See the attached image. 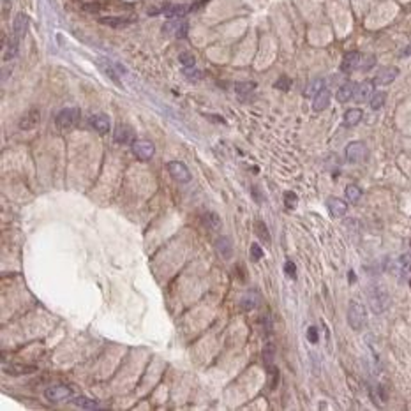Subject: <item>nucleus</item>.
I'll use <instances>...</instances> for the list:
<instances>
[{
  "label": "nucleus",
  "instance_id": "1",
  "mask_svg": "<svg viewBox=\"0 0 411 411\" xmlns=\"http://www.w3.org/2000/svg\"><path fill=\"white\" fill-rule=\"evenodd\" d=\"M367 298H369V305L376 314L383 313L387 307H388V295L385 291L383 286H378V284H372L367 290Z\"/></svg>",
  "mask_w": 411,
  "mask_h": 411
},
{
  "label": "nucleus",
  "instance_id": "2",
  "mask_svg": "<svg viewBox=\"0 0 411 411\" xmlns=\"http://www.w3.org/2000/svg\"><path fill=\"white\" fill-rule=\"evenodd\" d=\"M81 119V111L78 108H64L62 111H58L57 119H55V124L58 129L67 131V129H73L78 125Z\"/></svg>",
  "mask_w": 411,
  "mask_h": 411
},
{
  "label": "nucleus",
  "instance_id": "3",
  "mask_svg": "<svg viewBox=\"0 0 411 411\" xmlns=\"http://www.w3.org/2000/svg\"><path fill=\"white\" fill-rule=\"evenodd\" d=\"M348 323L353 330H362L365 325V307L360 302H351L348 307Z\"/></svg>",
  "mask_w": 411,
  "mask_h": 411
},
{
  "label": "nucleus",
  "instance_id": "4",
  "mask_svg": "<svg viewBox=\"0 0 411 411\" xmlns=\"http://www.w3.org/2000/svg\"><path fill=\"white\" fill-rule=\"evenodd\" d=\"M133 154L134 157H138L140 161H150L155 154V146L152 142L148 140H138V142H133Z\"/></svg>",
  "mask_w": 411,
  "mask_h": 411
},
{
  "label": "nucleus",
  "instance_id": "5",
  "mask_svg": "<svg viewBox=\"0 0 411 411\" xmlns=\"http://www.w3.org/2000/svg\"><path fill=\"white\" fill-rule=\"evenodd\" d=\"M346 157L349 163H362L367 157V146L363 142H351L346 146Z\"/></svg>",
  "mask_w": 411,
  "mask_h": 411
},
{
  "label": "nucleus",
  "instance_id": "6",
  "mask_svg": "<svg viewBox=\"0 0 411 411\" xmlns=\"http://www.w3.org/2000/svg\"><path fill=\"white\" fill-rule=\"evenodd\" d=\"M168 171L173 177V180L180 182V184H187L191 180V171L187 169V166L180 161H171L168 163Z\"/></svg>",
  "mask_w": 411,
  "mask_h": 411
},
{
  "label": "nucleus",
  "instance_id": "7",
  "mask_svg": "<svg viewBox=\"0 0 411 411\" xmlns=\"http://www.w3.org/2000/svg\"><path fill=\"white\" fill-rule=\"evenodd\" d=\"M45 397L48 399L49 402H60V401H66V399H71L73 390L69 388V387H66V385H57V387H49V388H46Z\"/></svg>",
  "mask_w": 411,
  "mask_h": 411
},
{
  "label": "nucleus",
  "instance_id": "8",
  "mask_svg": "<svg viewBox=\"0 0 411 411\" xmlns=\"http://www.w3.org/2000/svg\"><path fill=\"white\" fill-rule=\"evenodd\" d=\"M399 76V69L397 67H381L380 71H378V74L374 76V80H372V83L374 85H380V87H383V85H390L395 78Z\"/></svg>",
  "mask_w": 411,
  "mask_h": 411
},
{
  "label": "nucleus",
  "instance_id": "9",
  "mask_svg": "<svg viewBox=\"0 0 411 411\" xmlns=\"http://www.w3.org/2000/svg\"><path fill=\"white\" fill-rule=\"evenodd\" d=\"M41 120V111L37 110V108H32V110H28L25 115L20 119V129L22 131H30V129H34L37 124H39Z\"/></svg>",
  "mask_w": 411,
  "mask_h": 411
},
{
  "label": "nucleus",
  "instance_id": "10",
  "mask_svg": "<svg viewBox=\"0 0 411 411\" xmlns=\"http://www.w3.org/2000/svg\"><path fill=\"white\" fill-rule=\"evenodd\" d=\"M360 60H362V55L358 53V51H349V53L344 55V58H342V64H340V71L342 73H353L355 69H358L360 67Z\"/></svg>",
  "mask_w": 411,
  "mask_h": 411
},
{
  "label": "nucleus",
  "instance_id": "11",
  "mask_svg": "<svg viewBox=\"0 0 411 411\" xmlns=\"http://www.w3.org/2000/svg\"><path fill=\"white\" fill-rule=\"evenodd\" d=\"M216 251L222 260H231L233 256V242L230 237H219L216 240Z\"/></svg>",
  "mask_w": 411,
  "mask_h": 411
},
{
  "label": "nucleus",
  "instance_id": "12",
  "mask_svg": "<svg viewBox=\"0 0 411 411\" xmlns=\"http://www.w3.org/2000/svg\"><path fill=\"white\" fill-rule=\"evenodd\" d=\"M163 32H164V34H169V36L186 37V34H187V23L186 22H180V18L173 20V22L164 23Z\"/></svg>",
  "mask_w": 411,
  "mask_h": 411
},
{
  "label": "nucleus",
  "instance_id": "13",
  "mask_svg": "<svg viewBox=\"0 0 411 411\" xmlns=\"http://www.w3.org/2000/svg\"><path fill=\"white\" fill-rule=\"evenodd\" d=\"M97 66L101 67V71L104 73V74L110 76L111 80L117 81V83H119V76H117V73H125L124 67H120L119 64L110 62V60H104V58H99V60H97Z\"/></svg>",
  "mask_w": 411,
  "mask_h": 411
},
{
  "label": "nucleus",
  "instance_id": "14",
  "mask_svg": "<svg viewBox=\"0 0 411 411\" xmlns=\"http://www.w3.org/2000/svg\"><path fill=\"white\" fill-rule=\"evenodd\" d=\"M187 13H189V7L186 4H168L163 7V14L166 18H171V20L184 18Z\"/></svg>",
  "mask_w": 411,
  "mask_h": 411
},
{
  "label": "nucleus",
  "instance_id": "15",
  "mask_svg": "<svg viewBox=\"0 0 411 411\" xmlns=\"http://www.w3.org/2000/svg\"><path fill=\"white\" fill-rule=\"evenodd\" d=\"M27 30H28L27 14H23V13L16 14V18H14V22H13V36L18 37V39L22 41L23 37H25V34H27Z\"/></svg>",
  "mask_w": 411,
  "mask_h": 411
},
{
  "label": "nucleus",
  "instance_id": "16",
  "mask_svg": "<svg viewBox=\"0 0 411 411\" xmlns=\"http://www.w3.org/2000/svg\"><path fill=\"white\" fill-rule=\"evenodd\" d=\"M327 207L328 212L334 217H344L346 212H348V203H344L340 198H334V196L327 199Z\"/></svg>",
  "mask_w": 411,
  "mask_h": 411
},
{
  "label": "nucleus",
  "instance_id": "17",
  "mask_svg": "<svg viewBox=\"0 0 411 411\" xmlns=\"http://www.w3.org/2000/svg\"><path fill=\"white\" fill-rule=\"evenodd\" d=\"M90 125H92L99 134H108L110 133V119L104 113H97V115L90 117Z\"/></svg>",
  "mask_w": 411,
  "mask_h": 411
},
{
  "label": "nucleus",
  "instance_id": "18",
  "mask_svg": "<svg viewBox=\"0 0 411 411\" xmlns=\"http://www.w3.org/2000/svg\"><path fill=\"white\" fill-rule=\"evenodd\" d=\"M113 140L117 143H120V145H127L133 140V129L129 127V125H122V124L117 125L115 133H113Z\"/></svg>",
  "mask_w": 411,
  "mask_h": 411
},
{
  "label": "nucleus",
  "instance_id": "19",
  "mask_svg": "<svg viewBox=\"0 0 411 411\" xmlns=\"http://www.w3.org/2000/svg\"><path fill=\"white\" fill-rule=\"evenodd\" d=\"M330 90H327V89H323V90H319L316 96H314V99H313V108H314V111H323V110H327L328 108V104H330Z\"/></svg>",
  "mask_w": 411,
  "mask_h": 411
},
{
  "label": "nucleus",
  "instance_id": "20",
  "mask_svg": "<svg viewBox=\"0 0 411 411\" xmlns=\"http://www.w3.org/2000/svg\"><path fill=\"white\" fill-rule=\"evenodd\" d=\"M355 92H357V85L348 81V83L340 85L339 90H337V101L339 102H348L349 99L355 97Z\"/></svg>",
  "mask_w": 411,
  "mask_h": 411
},
{
  "label": "nucleus",
  "instance_id": "21",
  "mask_svg": "<svg viewBox=\"0 0 411 411\" xmlns=\"http://www.w3.org/2000/svg\"><path fill=\"white\" fill-rule=\"evenodd\" d=\"M372 87H374V83L372 81H363V83L357 85V92H355V99L357 101H367V99L372 96Z\"/></svg>",
  "mask_w": 411,
  "mask_h": 411
},
{
  "label": "nucleus",
  "instance_id": "22",
  "mask_svg": "<svg viewBox=\"0 0 411 411\" xmlns=\"http://www.w3.org/2000/svg\"><path fill=\"white\" fill-rule=\"evenodd\" d=\"M363 113L362 110H358V108H351V110H348L344 113V125H348V127H353V125H357L360 120H362Z\"/></svg>",
  "mask_w": 411,
  "mask_h": 411
},
{
  "label": "nucleus",
  "instance_id": "23",
  "mask_svg": "<svg viewBox=\"0 0 411 411\" xmlns=\"http://www.w3.org/2000/svg\"><path fill=\"white\" fill-rule=\"evenodd\" d=\"M18 46H20V39H18V37L11 36L9 37V43L5 45V49H4V60H5V62L16 57V53H18Z\"/></svg>",
  "mask_w": 411,
  "mask_h": 411
},
{
  "label": "nucleus",
  "instance_id": "24",
  "mask_svg": "<svg viewBox=\"0 0 411 411\" xmlns=\"http://www.w3.org/2000/svg\"><path fill=\"white\" fill-rule=\"evenodd\" d=\"M254 231H256L258 239H260L261 242H265L266 245H270V242H272V239H270L268 228H266L265 222H263V221H256V222H254Z\"/></svg>",
  "mask_w": 411,
  "mask_h": 411
},
{
  "label": "nucleus",
  "instance_id": "25",
  "mask_svg": "<svg viewBox=\"0 0 411 411\" xmlns=\"http://www.w3.org/2000/svg\"><path fill=\"white\" fill-rule=\"evenodd\" d=\"M101 23H104V25H110V27H125V25H129L131 23V20H125L122 18V16H104V18L99 20Z\"/></svg>",
  "mask_w": 411,
  "mask_h": 411
},
{
  "label": "nucleus",
  "instance_id": "26",
  "mask_svg": "<svg viewBox=\"0 0 411 411\" xmlns=\"http://www.w3.org/2000/svg\"><path fill=\"white\" fill-rule=\"evenodd\" d=\"M256 305H258V295L256 293H247V295L242 298V302H240V307H242L243 311L256 309Z\"/></svg>",
  "mask_w": 411,
  "mask_h": 411
},
{
  "label": "nucleus",
  "instance_id": "27",
  "mask_svg": "<svg viewBox=\"0 0 411 411\" xmlns=\"http://www.w3.org/2000/svg\"><path fill=\"white\" fill-rule=\"evenodd\" d=\"M323 85H325V81H323L321 78H318V80H313L309 85H307V89H305V96H307V97H314V96H316L319 90L325 89Z\"/></svg>",
  "mask_w": 411,
  "mask_h": 411
},
{
  "label": "nucleus",
  "instance_id": "28",
  "mask_svg": "<svg viewBox=\"0 0 411 411\" xmlns=\"http://www.w3.org/2000/svg\"><path fill=\"white\" fill-rule=\"evenodd\" d=\"M203 221L210 230H217V228L221 226V219H219V216H217L216 212H205Z\"/></svg>",
  "mask_w": 411,
  "mask_h": 411
},
{
  "label": "nucleus",
  "instance_id": "29",
  "mask_svg": "<svg viewBox=\"0 0 411 411\" xmlns=\"http://www.w3.org/2000/svg\"><path fill=\"white\" fill-rule=\"evenodd\" d=\"M256 89V83L254 81H240V83L235 85V90H237V94L239 96H247V94H251L252 90Z\"/></svg>",
  "mask_w": 411,
  "mask_h": 411
},
{
  "label": "nucleus",
  "instance_id": "30",
  "mask_svg": "<svg viewBox=\"0 0 411 411\" xmlns=\"http://www.w3.org/2000/svg\"><path fill=\"white\" fill-rule=\"evenodd\" d=\"M346 198H348V201H351V203H357L358 199L362 198V189L358 186H348L346 187Z\"/></svg>",
  "mask_w": 411,
  "mask_h": 411
},
{
  "label": "nucleus",
  "instance_id": "31",
  "mask_svg": "<svg viewBox=\"0 0 411 411\" xmlns=\"http://www.w3.org/2000/svg\"><path fill=\"white\" fill-rule=\"evenodd\" d=\"M74 404L78 408H83V410H96V408L99 406L97 401H94V399H89V397H78V399H74Z\"/></svg>",
  "mask_w": 411,
  "mask_h": 411
},
{
  "label": "nucleus",
  "instance_id": "32",
  "mask_svg": "<svg viewBox=\"0 0 411 411\" xmlns=\"http://www.w3.org/2000/svg\"><path fill=\"white\" fill-rule=\"evenodd\" d=\"M385 101H387V94H385V92L372 94V96H371V108H372V110H380V108L385 104Z\"/></svg>",
  "mask_w": 411,
  "mask_h": 411
},
{
  "label": "nucleus",
  "instance_id": "33",
  "mask_svg": "<svg viewBox=\"0 0 411 411\" xmlns=\"http://www.w3.org/2000/svg\"><path fill=\"white\" fill-rule=\"evenodd\" d=\"M184 76H186L189 81H199L201 78H203V73L199 71V69H194V66L184 67Z\"/></svg>",
  "mask_w": 411,
  "mask_h": 411
},
{
  "label": "nucleus",
  "instance_id": "34",
  "mask_svg": "<svg viewBox=\"0 0 411 411\" xmlns=\"http://www.w3.org/2000/svg\"><path fill=\"white\" fill-rule=\"evenodd\" d=\"M178 60H180V64L184 67H193V66H194V62H196L194 55L189 53V51H184V53L178 55Z\"/></svg>",
  "mask_w": 411,
  "mask_h": 411
},
{
  "label": "nucleus",
  "instance_id": "35",
  "mask_svg": "<svg viewBox=\"0 0 411 411\" xmlns=\"http://www.w3.org/2000/svg\"><path fill=\"white\" fill-rule=\"evenodd\" d=\"M284 203H286L288 208H295L296 203H298V196H296L293 191H286V193H284Z\"/></svg>",
  "mask_w": 411,
  "mask_h": 411
},
{
  "label": "nucleus",
  "instance_id": "36",
  "mask_svg": "<svg viewBox=\"0 0 411 411\" xmlns=\"http://www.w3.org/2000/svg\"><path fill=\"white\" fill-rule=\"evenodd\" d=\"M374 66H376V58L372 57V55H367V57H363L362 60H360V67H358V69L369 71V69H372Z\"/></svg>",
  "mask_w": 411,
  "mask_h": 411
},
{
  "label": "nucleus",
  "instance_id": "37",
  "mask_svg": "<svg viewBox=\"0 0 411 411\" xmlns=\"http://www.w3.org/2000/svg\"><path fill=\"white\" fill-rule=\"evenodd\" d=\"M277 383H279V372H277V369H275V367H270V371H268V387H270V390H274L275 387H277Z\"/></svg>",
  "mask_w": 411,
  "mask_h": 411
},
{
  "label": "nucleus",
  "instance_id": "38",
  "mask_svg": "<svg viewBox=\"0 0 411 411\" xmlns=\"http://www.w3.org/2000/svg\"><path fill=\"white\" fill-rule=\"evenodd\" d=\"M249 252H251V260L252 261H260L261 258H263V249H261L258 243H251Z\"/></svg>",
  "mask_w": 411,
  "mask_h": 411
},
{
  "label": "nucleus",
  "instance_id": "39",
  "mask_svg": "<svg viewBox=\"0 0 411 411\" xmlns=\"http://www.w3.org/2000/svg\"><path fill=\"white\" fill-rule=\"evenodd\" d=\"M274 87H275V89H279V90H290V87H291V80H290L288 76H281V78L275 81Z\"/></svg>",
  "mask_w": 411,
  "mask_h": 411
},
{
  "label": "nucleus",
  "instance_id": "40",
  "mask_svg": "<svg viewBox=\"0 0 411 411\" xmlns=\"http://www.w3.org/2000/svg\"><path fill=\"white\" fill-rule=\"evenodd\" d=\"M284 272L290 279H296V265L293 261H286L284 263Z\"/></svg>",
  "mask_w": 411,
  "mask_h": 411
},
{
  "label": "nucleus",
  "instance_id": "41",
  "mask_svg": "<svg viewBox=\"0 0 411 411\" xmlns=\"http://www.w3.org/2000/svg\"><path fill=\"white\" fill-rule=\"evenodd\" d=\"M307 339H309L311 344H316V342L319 340L318 328H316V327H309V328H307Z\"/></svg>",
  "mask_w": 411,
  "mask_h": 411
},
{
  "label": "nucleus",
  "instance_id": "42",
  "mask_svg": "<svg viewBox=\"0 0 411 411\" xmlns=\"http://www.w3.org/2000/svg\"><path fill=\"white\" fill-rule=\"evenodd\" d=\"M272 358H274V346L266 344L265 349H263V360H265L266 363H270L272 362Z\"/></svg>",
  "mask_w": 411,
  "mask_h": 411
},
{
  "label": "nucleus",
  "instance_id": "43",
  "mask_svg": "<svg viewBox=\"0 0 411 411\" xmlns=\"http://www.w3.org/2000/svg\"><path fill=\"white\" fill-rule=\"evenodd\" d=\"M410 55H411V45H408L406 48L401 51V57H410Z\"/></svg>",
  "mask_w": 411,
  "mask_h": 411
},
{
  "label": "nucleus",
  "instance_id": "44",
  "mask_svg": "<svg viewBox=\"0 0 411 411\" xmlns=\"http://www.w3.org/2000/svg\"><path fill=\"white\" fill-rule=\"evenodd\" d=\"M355 281V272L353 270H349V283H353Z\"/></svg>",
  "mask_w": 411,
  "mask_h": 411
},
{
  "label": "nucleus",
  "instance_id": "45",
  "mask_svg": "<svg viewBox=\"0 0 411 411\" xmlns=\"http://www.w3.org/2000/svg\"><path fill=\"white\" fill-rule=\"evenodd\" d=\"M76 2H80L81 5H85V4H89V2H96V0H76Z\"/></svg>",
  "mask_w": 411,
  "mask_h": 411
},
{
  "label": "nucleus",
  "instance_id": "46",
  "mask_svg": "<svg viewBox=\"0 0 411 411\" xmlns=\"http://www.w3.org/2000/svg\"><path fill=\"white\" fill-rule=\"evenodd\" d=\"M11 2H13V0H4V4L7 5V4H11Z\"/></svg>",
  "mask_w": 411,
  "mask_h": 411
},
{
  "label": "nucleus",
  "instance_id": "47",
  "mask_svg": "<svg viewBox=\"0 0 411 411\" xmlns=\"http://www.w3.org/2000/svg\"><path fill=\"white\" fill-rule=\"evenodd\" d=\"M410 286H411V279H410Z\"/></svg>",
  "mask_w": 411,
  "mask_h": 411
}]
</instances>
